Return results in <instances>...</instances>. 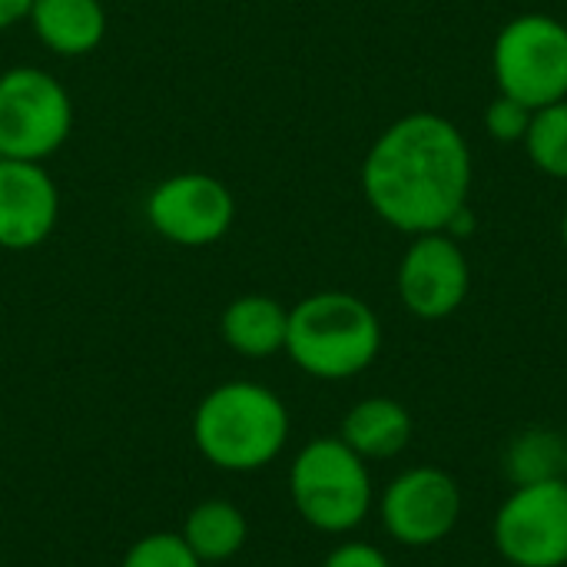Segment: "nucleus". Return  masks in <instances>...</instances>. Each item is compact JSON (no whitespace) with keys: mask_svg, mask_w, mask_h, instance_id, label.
I'll list each match as a JSON object with an SVG mask.
<instances>
[{"mask_svg":"<svg viewBox=\"0 0 567 567\" xmlns=\"http://www.w3.org/2000/svg\"><path fill=\"white\" fill-rule=\"evenodd\" d=\"M567 442L551 429H528L512 439L505 452V475L512 485H535L565 478Z\"/></svg>","mask_w":567,"mask_h":567,"instance_id":"16","label":"nucleus"},{"mask_svg":"<svg viewBox=\"0 0 567 567\" xmlns=\"http://www.w3.org/2000/svg\"><path fill=\"white\" fill-rule=\"evenodd\" d=\"M322 567H392V561L385 558L382 548H375L369 542H346L326 555Z\"/></svg>","mask_w":567,"mask_h":567,"instance_id":"20","label":"nucleus"},{"mask_svg":"<svg viewBox=\"0 0 567 567\" xmlns=\"http://www.w3.org/2000/svg\"><path fill=\"white\" fill-rule=\"evenodd\" d=\"M522 143L535 169L551 179H567V100L535 110Z\"/></svg>","mask_w":567,"mask_h":567,"instance_id":"17","label":"nucleus"},{"mask_svg":"<svg viewBox=\"0 0 567 567\" xmlns=\"http://www.w3.org/2000/svg\"><path fill=\"white\" fill-rule=\"evenodd\" d=\"M492 542L512 567L567 565V482L515 485L492 518Z\"/></svg>","mask_w":567,"mask_h":567,"instance_id":"6","label":"nucleus"},{"mask_svg":"<svg viewBox=\"0 0 567 567\" xmlns=\"http://www.w3.org/2000/svg\"><path fill=\"white\" fill-rule=\"evenodd\" d=\"M462 508V488L449 472L435 465H415L389 482L379 502V518L399 545L432 548L455 532Z\"/></svg>","mask_w":567,"mask_h":567,"instance_id":"8","label":"nucleus"},{"mask_svg":"<svg viewBox=\"0 0 567 567\" xmlns=\"http://www.w3.org/2000/svg\"><path fill=\"white\" fill-rule=\"evenodd\" d=\"M379 316L352 292H316L289 312L286 352L312 379H352L379 359Z\"/></svg>","mask_w":567,"mask_h":567,"instance_id":"3","label":"nucleus"},{"mask_svg":"<svg viewBox=\"0 0 567 567\" xmlns=\"http://www.w3.org/2000/svg\"><path fill=\"white\" fill-rule=\"evenodd\" d=\"M30 17L40 40L60 53H86L106 30L103 7L96 0H33Z\"/></svg>","mask_w":567,"mask_h":567,"instance_id":"14","label":"nucleus"},{"mask_svg":"<svg viewBox=\"0 0 567 567\" xmlns=\"http://www.w3.org/2000/svg\"><path fill=\"white\" fill-rule=\"evenodd\" d=\"M532 113L528 106H522L518 100L498 93L488 106H485V130L498 140V143H522L525 133H528V123H532Z\"/></svg>","mask_w":567,"mask_h":567,"instance_id":"19","label":"nucleus"},{"mask_svg":"<svg viewBox=\"0 0 567 567\" xmlns=\"http://www.w3.org/2000/svg\"><path fill=\"white\" fill-rule=\"evenodd\" d=\"M120 567H206L183 542L179 532H153L133 542Z\"/></svg>","mask_w":567,"mask_h":567,"instance_id":"18","label":"nucleus"},{"mask_svg":"<svg viewBox=\"0 0 567 567\" xmlns=\"http://www.w3.org/2000/svg\"><path fill=\"white\" fill-rule=\"evenodd\" d=\"M150 223L159 236L176 246H206L216 243L233 223L229 189L203 173L173 176L150 196Z\"/></svg>","mask_w":567,"mask_h":567,"instance_id":"10","label":"nucleus"},{"mask_svg":"<svg viewBox=\"0 0 567 567\" xmlns=\"http://www.w3.org/2000/svg\"><path fill=\"white\" fill-rule=\"evenodd\" d=\"M415 422L409 409L395 399L372 395L355 402L339 429V439L365 462H385L409 449Z\"/></svg>","mask_w":567,"mask_h":567,"instance_id":"12","label":"nucleus"},{"mask_svg":"<svg viewBox=\"0 0 567 567\" xmlns=\"http://www.w3.org/2000/svg\"><path fill=\"white\" fill-rule=\"evenodd\" d=\"M33 7V0H0V30L17 23L20 17H27Z\"/></svg>","mask_w":567,"mask_h":567,"instance_id":"22","label":"nucleus"},{"mask_svg":"<svg viewBox=\"0 0 567 567\" xmlns=\"http://www.w3.org/2000/svg\"><path fill=\"white\" fill-rule=\"evenodd\" d=\"M292 422L286 402L259 382H223L216 385L193 415V442L199 455L233 475H249L272 465Z\"/></svg>","mask_w":567,"mask_h":567,"instance_id":"2","label":"nucleus"},{"mask_svg":"<svg viewBox=\"0 0 567 567\" xmlns=\"http://www.w3.org/2000/svg\"><path fill=\"white\" fill-rule=\"evenodd\" d=\"M475 229H478V219H475V213L468 209V206H462L452 219H449V226L442 229L445 236H452V239H468V236H475Z\"/></svg>","mask_w":567,"mask_h":567,"instance_id":"21","label":"nucleus"},{"mask_svg":"<svg viewBox=\"0 0 567 567\" xmlns=\"http://www.w3.org/2000/svg\"><path fill=\"white\" fill-rule=\"evenodd\" d=\"M179 535L203 565H219L243 551L249 538V525H246V515L233 502L209 498V502H199L186 515Z\"/></svg>","mask_w":567,"mask_h":567,"instance_id":"15","label":"nucleus"},{"mask_svg":"<svg viewBox=\"0 0 567 567\" xmlns=\"http://www.w3.org/2000/svg\"><path fill=\"white\" fill-rule=\"evenodd\" d=\"M56 223L53 179L33 159H0V246L30 249Z\"/></svg>","mask_w":567,"mask_h":567,"instance_id":"11","label":"nucleus"},{"mask_svg":"<svg viewBox=\"0 0 567 567\" xmlns=\"http://www.w3.org/2000/svg\"><path fill=\"white\" fill-rule=\"evenodd\" d=\"M561 243H565V249H567V209H565V219H561Z\"/></svg>","mask_w":567,"mask_h":567,"instance_id":"23","label":"nucleus"},{"mask_svg":"<svg viewBox=\"0 0 567 567\" xmlns=\"http://www.w3.org/2000/svg\"><path fill=\"white\" fill-rule=\"evenodd\" d=\"M70 133V100L43 70H10L0 76V156L40 159Z\"/></svg>","mask_w":567,"mask_h":567,"instance_id":"7","label":"nucleus"},{"mask_svg":"<svg viewBox=\"0 0 567 567\" xmlns=\"http://www.w3.org/2000/svg\"><path fill=\"white\" fill-rule=\"evenodd\" d=\"M289 495L299 518L322 535L355 532L375 502L365 458L339 435H322L299 449L289 468Z\"/></svg>","mask_w":567,"mask_h":567,"instance_id":"4","label":"nucleus"},{"mask_svg":"<svg viewBox=\"0 0 567 567\" xmlns=\"http://www.w3.org/2000/svg\"><path fill=\"white\" fill-rule=\"evenodd\" d=\"M472 150L465 133L439 113H409L372 143L362 193L372 213L399 233H442L468 206Z\"/></svg>","mask_w":567,"mask_h":567,"instance_id":"1","label":"nucleus"},{"mask_svg":"<svg viewBox=\"0 0 567 567\" xmlns=\"http://www.w3.org/2000/svg\"><path fill=\"white\" fill-rule=\"evenodd\" d=\"M399 299L402 306L425 322H439L455 316L472 289L468 256L458 239L445 233L412 236L399 262Z\"/></svg>","mask_w":567,"mask_h":567,"instance_id":"9","label":"nucleus"},{"mask_svg":"<svg viewBox=\"0 0 567 567\" xmlns=\"http://www.w3.org/2000/svg\"><path fill=\"white\" fill-rule=\"evenodd\" d=\"M289 312L269 296H243L223 312V339L233 352L249 359H269L286 352Z\"/></svg>","mask_w":567,"mask_h":567,"instance_id":"13","label":"nucleus"},{"mask_svg":"<svg viewBox=\"0 0 567 567\" xmlns=\"http://www.w3.org/2000/svg\"><path fill=\"white\" fill-rule=\"evenodd\" d=\"M565 482H567V455H565Z\"/></svg>","mask_w":567,"mask_h":567,"instance_id":"24","label":"nucleus"},{"mask_svg":"<svg viewBox=\"0 0 567 567\" xmlns=\"http://www.w3.org/2000/svg\"><path fill=\"white\" fill-rule=\"evenodd\" d=\"M498 93L528 110L567 100V27L548 13L508 20L492 47Z\"/></svg>","mask_w":567,"mask_h":567,"instance_id":"5","label":"nucleus"}]
</instances>
